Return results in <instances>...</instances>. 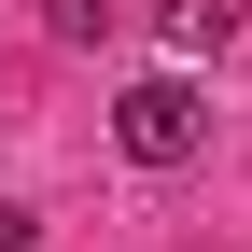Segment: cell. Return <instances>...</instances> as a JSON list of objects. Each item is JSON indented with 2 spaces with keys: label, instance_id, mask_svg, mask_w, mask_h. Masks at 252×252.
Segmentation results:
<instances>
[{
  "label": "cell",
  "instance_id": "6da1fadb",
  "mask_svg": "<svg viewBox=\"0 0 252 252\" xmlns=\"http://www.w3.org/2000/svg\"><path fill=\"white\" fill-rule=\"evenodd\" d=\"M196 140H210V98L182 70H140L112 98V154H126V168H196Z\"/></svg>",
  "mask_w": 252,
  "mask_h": 252
},
{
  "label": "cell",
  "instance_id": "7a4b0ae2",
  "mask_svg": "<svg viewBox=\"0 0 252 252\" xmlns=\"http://www.w3.org/2000/svg\"><path fill=\"white\" fill-rule=\"evenodd\" d=\"M238 42V0H168V56H224Z\"/></svg>",
  "mask_w": 252,
  "mask_h": 252
},
{
  "label": "cell",
  "instance_id": "3957f363",
  "mask_svg": "<svg viewBox=\"0 0 252 252\" xmlns=\"http://www.w3.org/2000/svg\"><path fill=\"white\" fill-rule=\"evenodd\" d=\"M56 14V42H98V0H42Z\"/></svg>",
  "mask_w": 252,
  "mask_h": 252
},
{
  "label": "cell",
  "instance_id": "277c9868",
  "mask_svg": "<svg viewBox=\"0 0 252 252\" xmlns=\"http://www.w3.org/2000/svg\"><path fill=\"white\" fill-rule=\"evenodd\" d=\"M28 238H42V210H14V196H0V252H28Z\"/></svg>",
  "mask_w": 252,
  "mask_h": 252
}]
</instances>
